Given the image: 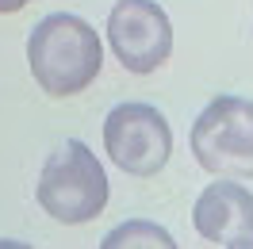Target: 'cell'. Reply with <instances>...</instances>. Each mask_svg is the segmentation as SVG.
<instances>
[{"label":"cell","instance_id":"1","mask_svg":"<svg viewBox=\"0 0 253 249\" xmlns=\"http://www.w3.org/2000/svg\"><path fill=\"white\" fill-rule=\"evenodd\" d=\"M27 65L35 84L54 100L84 92L104 69V39L84 16L50 12L31 27Z\"/></svg>","mask_w":253,"mask_h":249},{"label":"cell","instance_id":"2","mask_svg":"<svg viewBox=\"0 0 253 249\" xmlns=\"http://www.w3.org/2000/svg\"><path fill=\"white\" fill-rule=\"evenodd\" d=\"M35 200L54 222L81 226V222H92L104 215V207L111 200V180L100 165V157L84 142L65 138L42 161Z\"/></svg>","mask_w":253,"mask_h":249},{"label":"cell","instance_id":"3","mask_svg":"<svg viewBox=\"0 0 253 249\" xmlns=\"http://www.w3.org/2000/svg\"><path fill=\"white\" fill-rule=\"evenodd\" d=\"M196 165L211 176L250 180L253 176V100L215 96L192 123L188 134Z\"/></svg>","mask_w":253,"mask_h":249},{"label":"cell","instance_id":"4","mask_svg":"<svg viewBox=\"0 0 253 249\" xmlns=\"http://www.w3.org/2000/svg\"><path fill=\"white\" fill-rule=\"evenodd\" d=\"M104 154L126 176H158L173 157V126L154 104H115L104 115Z\"/></svg>","mask_w":253,"mask_h":249},{"label":"cell","instance_id":"5","mask_svg":"<svg viewBox=\"0 0 253 249\" xmlns=\"http://www.w3.org/2000/svg\"><path fill=\"white\" fill-rule=\"evenodd\" d=\"M111 58L134 77H150L173 54V23L158 0H115L108 12Z\"/></svg>","mask_w":253,"mask_h":249},{"label":"cell","instance_id":"6","mask_svg":"<svg viewBox=\"0 0 253 249\" xmlns=\"http://www.w3.org/2000/svg\"><path fill=\"white\" fill-rule=\"evenodd\" d=\"M192 226L211 246H253V192L230 176L211 180L192 207Z\"/></svg>","mask_w":253,"mask_h":249},{"label":"cell","instance_id":"7","mask_svg":"<svg viewBox=\"0 0 253 249\" xmlns=\"http://www.w3.org/2000/svg\"><path fill=\"white\" fill-rule=\"evenodd\" d=\"M104 249H176V238L161 222H150V218H130V222H119L115 230L104 234Z\"/></svg>","mask_w":253,"mask_h":249},{"label":"cell","instance_id":"8","mask_svg":"<svg viewBox=\"0 0 253 249\" xmlns=\"http://www.w3.org/2000/svg\"><path fill=\"white\" fill-rule=\"evenodd\" d=\"M31 0H0V16H12V12H19V8H27Z\"/></svg>","mask_w":253,"mask_h":249}]
</instances>
